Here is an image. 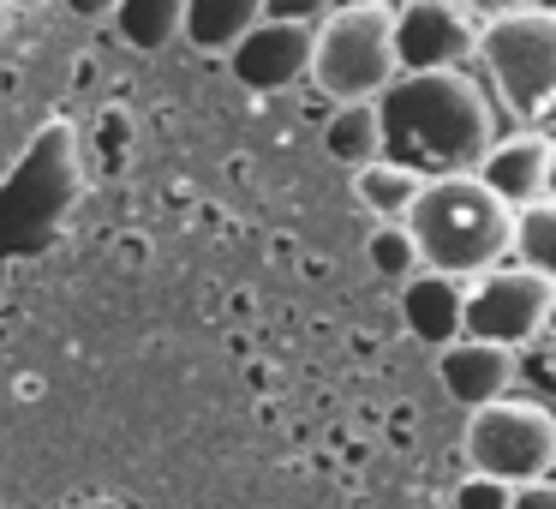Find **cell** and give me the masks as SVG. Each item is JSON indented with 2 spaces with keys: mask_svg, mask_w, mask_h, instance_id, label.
<instances>
[{
  "mask_svg": "<svg viewBox=\"0 0 556 509\" xmlns=\"http://www.w3.org/2000/svg\"><path fill=\"white\" fill-rule=\"evenodd\" d=\"M228 66H233V78H240L245 90H257V97L293 90L300 78H312V30L257 18V25L228 49Z\"/></svg>",
  "mask_w": 556,
  "mask_h": 509,
  "instance_id": "8",
  "label": "cell"
},
{
  "mask_svg": "<svg viewBox=\"0 0 556 509\" xmlns=\"http://www.w3.org/2000/svg\"><path fill=\"white\" fill-rule=\"evenodd\" d=\"M508 509H556V480H532L508 492Z\"/></svg>",
  "mask_w": 556,
  "mask_h": 509,
  "instance_id": "20",
  "label": "cell"
},
{
  "mask_svg": "<svg viewBox=\"0 0 556 509\" xmlns=\"http://www.w3.org/2000/svg\"><path fill=\"white\" fill-rule=\"evenodd\" d=\"M508 252H515L520 270H532V276L556 282V198H539V204L515 210Z\"/></svg>",
  "mask_w": 556,
  "mask_h": 509,
  "instance_id": "16",
  "label": "cell"
},
{
  "mask_svg": "<svg viewBox=\"0 0 556 509\" xmlns=\"http://www.w3.org/2000/svg\"><path fill=\"white\" fill-rule=\"evenodd\" d=\"M479 61L496 102L520 121V133L556 138V7L491 18L479 30Z\"/></svg>",
  "mask_w": 556,
  "mask_h": 509,
  "instance_id": "4",
  "label": "cell"
},
{
  "mask_svg": "<svg viewBox=\"0 0 556 509\" xmlns=\"http://www.w3.org/2000/svg\"><path fill=\"white\" fill-rule=\"evenodd\" d=\"M419 174H407V169H395V162H365L359 174H353V198H359L365 210H371L377 222H401L413 210V198H419Z\"/></svg>",
  "mask_w": 556,
  "mask_h": 509,
  "instance_id": "15",
  "label": "cell"
},
{
  "mask_svg": "<svg viewBox=\"0 0 556 509\" xmlns=\"http://www.w3.org/2000/svg\"><path fill=\"white\" fill-rule=\"evenodd\" d=\"M472 181L508 210H527L539 198H551V138L544 133H508L484 150V162L472 169Z\"/></svg>",
  "mask_w": 556,
  "mask_h": 509,
  "instance_id": "9",
  "label": "cell"
},
{
  "mask_svg": "<svg viewBox=\"0 0 556 509\" xmlns=\"http://www.w3.org/2000/svg\"><path fill=\"white\" fill-rule=\"evenodd\" d=\"M66 13H78V18H109L114 0H66Z\"/></svg>",
  "mask_w": 556,
  "mask_h": 509,
  "instance_id": "22",
  "label": "cell"
},
{
  "mask_svg": "<svg viewBox=\"0 0 556 509\" xmlns=\"http://www.w3.org/2000/svg\"><path fill=\"white\" fill-rule=\"evenodd\" d=\"M472 54H479V25L460 0H401L395 7L401 73H467Z\"/></svg>",
  "mask_w": 556,
  "mask_h": 509,
  "instance_id": "7",
  "label": "cell"
},
{
  "mask_svg": "<svg viewBox=\"0 0 556 509\" xmlns=\"http://www.w3.org/2000/svg\"><path fill=\"white\" fill-rule=\"evenodd\" d=\"M460 449H467L472 473H484L496 485L551 480L556 473V413L544 401H515V396L484 401V408H472Z\"/></svg>",
  "mask_w": 556,
  "mask_h": 509,
  "instance_id": "5",
  "label": "cell"
},
{
  "mask_svg": "<svg viewBox=\"0 0 556 509\" xmlns=\"http://www.w3.org/2000/svg\"><path fill=\"white\" fill-rule=\"evenodd\" d=\"M551 198H556V138H551Z\"/></svg>",
  "mask_w": 556,
  "mask_h": 509,
  "instance_id": "24",
  "label": "cell"
},
{
  "mask_svg": "<svg viewBox=\"0 0 556 509\" xmlns=\"http://www.w3.org/2000/svg\"><path fill=\"white\" fill-rule=\"evenodd\" d=\"M336 0H264V18H276V25H305L312 30L317 18L329 13Z\"/></svg>",
  "mask_w": 556,
  "mask_h": 509,
  "instance_id": "19",
  "label": "cell"
},
{
  "mask_svg": "<svg viewBox=\"0 0 556 509\" xmlns=\"http://www.w3.org/2000/svg\"><path fill=\"white\" fill-rule=\"evenodd\" d=\"M377 133L383 162L419 181H448L472 174L496 145V109L491 90L467 73H401L377 97Z\"/></svg>",
  "mask_w": 556,
  "mask_h": 509,
  "instance_id": "1",
  "label": "cell"
},
{
  "mask_svg": "<svg viewBox=\"0 0 556 509\" xmlns=\"http://www.w3.org/2000/svg\"><path fill=\"white\" fill-rule=\"evenodd\" d=\"M413 234L419 270L448 282H472L508 258V234H515V210L496 204L472 174H448V181H425L413 210L401 216Z\"/></svg>",
  "mask_w": 556,
  "mask_h": 509,
  "instance_id": "2",
  "label": "cell"
},
{
  "mask_svg": "<svg viewBox=\"0 0 556 509\" xmlns=\"http://www.w3.org/2000/svg\"><path fill=\"white\" fill-rule=\"evenodd\" d=\"M324 150L336 162H348V174H359L365 162L383 157V133H377V102H341L324 126Z\"/></svg>",
  "mask_w": 556,
  "mask_h": 509,
  "instance_id": "14",
  "label": "cell"
},
{
  "mask_svg": "<svg viewBox=\"0 0 556 509\" xmlns=\"http://www.w3.org/2000/svg\"><path fill=\"white\" fill-rule=\"evenodd\" d=\"M437 377H443V389L472 413V408H484V401L508 396V384H515V353L460 336V342H448V348H437Z\"/></svg>",
  "mask_w": 556,
  "mask_h": 509,
  "instance_id": "10",
  "label": "cell"
},
{
  "mask_svg": "<svg viewBox=\"0 0 556 509\" xmlns=\"http://www.w3.org/2000/svg\"><path fill=\"white\" fill-rule=\"evenodd\" d=\"M508 492H515V485H496V480H484V473H472V480H460L455 509H508Z\"/></svg>",
  "mask_w": 556,
  "mask_h": 509,
  "instance_id": "18",
  "label": "cell"
},
{
  "mask_svg": "<svg viewBox=\"0 0 556 509\" xmlns=\"http://www.w3.org/2000/svg\"><path fill=\"white\" fill-rule=\"evenodd\" d=\"M365 252H371V270H383L389 282L419 276V252H413V234L401 228V222H377V234L365 240Z\"/></svg>",
  "mask_w": 556,
  "mask_h": 509,
  "instance_id": "17",
  "label": "cell"
},
{
  "mask_svg": "<svg viewBox=\"0 0 556 509\" xmlns=\"http://www.w3.org/2000/svg\"><path fill=\"white\" fill-rule=\"evenodd\" d=\"M401 78L395 7L389 0H336L312 25V85L329 102H377Z\"/></svg>",
  "mask_w": 556,
  "mask_h": 509,
  "instance_id": "3",
  "label": "cell"
},
{
  "mask_svg": "<svg viewBox=\"0 0 556 509\" xmlns=\"http://www.w3.org/2000/svg\"><path fill=\"white\" fill-rule=\"evenodd\" d=\"M257 18H264V0H186L180 37L192 42L198 54H228Z\"/></svg>",
  "mask_w": 556,
  "mask_h": 509,
  "instance_id": "12",
  "label": "cell"
},
{
  "mask_svg": "<svg viewBox=\"0 0 556 509\" xmlns=\"http://www.w3.org/2000/svg\"><path fill=\"white\" fill-rule=\"evenodd\" d=\"M114 30H121L126 49L138 54H162L168 42H180L186 25V0H114Z\"/></svg>",
  "mask_w": 556,
  "mask_h": 509,
  "instance_id": "13",
  "label": "cell"
},
{
  "mask_svg": "<svg viewBox=\"0 0 556 509\" xmlns=\"http://www.w3.org/2000/svg\"><path fill=\"white\" fill-rule=\"evenodd\" d=\"M460 7L484 18H508V13H527V7H544V0H460Z\"/></svg>",
  "mask_w": 556,
  "mask_h": 509,
  "instance_id": "21",
  "label": "cell"
},
{
  "mask_svg": "<svg viewBox=\"0 0 556 509\" xmlns=\"http://www.w3.org/2000/svg\"><path fill=\"white\" fill-rule=\"evenodd\" d=\"M544 336H556V282H551V318H544Z\"/></svg>",
  "mask_w": 556,
  "mask_h": 509,
  "instance_id": "23",
  "label": "cell"
},
{
  "mask_svg": "<svg viewBox=\"0 0 556 509\" xmlns=\"http://www.w3.org/2000/svg\"><path fill=\"white\" fill-rule=\"evenodd\" d=\"M460 288H467V282L431 276V270H419V276L401 282V318H407V330L425 342V348L460 342Z\"/></svg>",
  "mask_w": 556,
  "mask_h": 509,
  "instance_id": "11",
  "label": "cell"
},
{
  "mask_svg": "<svg viewBox=\"0 0 556 509\" xmlns=\"http://www.w3.org/2000/svg\"><path fill=\"white\" fill-rule=\"evenodd\" d=\"M551 318V282L520 264H496L460 288V336L491 342V348H527L544 336Z\"/></svg>",
  "mask_w": 556,
  "mask_h": 509,
  "instance_id": "6",
  "label": "cell"
}]
</instances>
